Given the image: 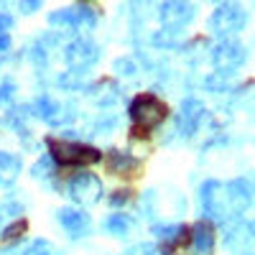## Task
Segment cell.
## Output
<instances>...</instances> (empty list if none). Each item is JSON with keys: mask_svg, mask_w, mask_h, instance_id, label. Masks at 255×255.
I'll list each match as a JSON object with an SVG mask.
<instances>
[{"mask_svg": "<svg viewBox=\"0 0 255 255\" xmlns=\"http://www.w3.org/2000/svg\"><path fill=\"white\" fill-rule=\"evenodd\" d=\"M128 113H130V123H133L130 138H151V133L168 118V105L153 92H143L130 102Z\"/></svg>", "mask_w": 255, "mask_h": 255, "instance_id": "1", "label": "cell"}, {"mask_svg": "<svg viewBox=\"0 0 255 255\" xmlns=\"http://www.w3.org/2000/svg\"><path fill=\"white\" fill-rule=\"evenodd\" d=\"M49 153L51 158L61 166L64 174L74 171V168H87L102 161V153L97 151L95 145L87 143H77V140H61V138H49Z\"/></svg>", "mask_w": 255, "mask_h": 255, "instance_id": "2", "label": "cell"}, {"mask_svg": "<svg viewBox=\"0 0 255 255\" xmlns=\"http://www.w3.org/2000/svg\"><path fill=\"white\" fill-rule=\"evenodd\" d=\"M102 161H105V166H108V174L123 176V179H135V176L140 174V168H143V163H140L135 156L118 153V151L102 153Z\"/></svg>", "mask_w": 255, "mask_h": 255, "instance_id": "3", "label": "cell"}, {"mask_svg": "<svg viewBox=\"0 0 255 255\" xmlns=\"http://www.w3.org/2000/svg\"><path fill=\"white\" fill-rule=\"evenodd\" d=\"M26 230V220H18L13 227H8L5 230V240H13V238H18V232H23Z\"/></svg>", "mask_w": 255, "mask_h": 255, "instance_id": "4", "label": "cell"}]
</instances>
